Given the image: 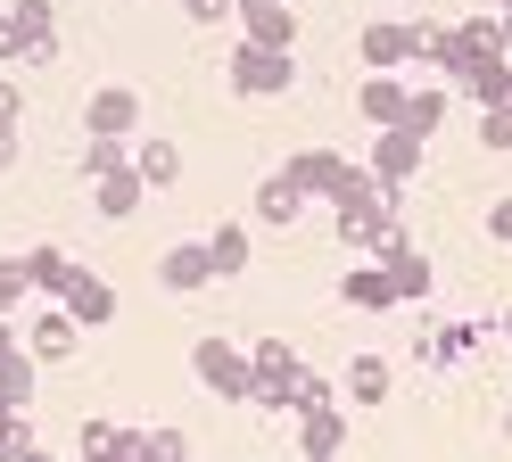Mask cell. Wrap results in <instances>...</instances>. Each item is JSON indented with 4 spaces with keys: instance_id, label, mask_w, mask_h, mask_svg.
<instances>
[{
    "instance_id": "6da1fadb",
    "label": "cell",
    "mask_w": 512,
    "mask_h": 462,
    "mask_svg": "<svg viewBox=\"0 0 512 462\" xmlns=\"http://www.w3.org/2000/svg\"><path fill=\"white\" fill-rule=\"evenodd\" d=\"M58 289L75 297V314H108V289L91 281V273H75V264H67V281H58Z\"/></svg>"
},
{
    "instance_id": "7a4b0ae2",
    "label": "cell",
    "mask_w": 512,
    "mask_h": 462,
    "mask_svg": "<svg viewBox=\"0 0 512 462\" xmlns=\"http://www.w3.org/2000/svg\"><path fill=\"white\" fill-rule=\"evenodd\" d=\"M34 347H42V355H58V347H75V322H67V314H42V330H34Z\"/></svg>"
},
{
    "instance_id": "3957f363",
    "label": "cell",
    "mask_w": 512,
    "mask_h": 462,
    "mask_svg": "<svg viewBox=\"0 0 512 462\" xmlns=\"http://www.w3.org/2000/svg\"><path fill=\"white\" fill-rule=\"evenodd\" d=\"M17 289H25V273H17V264H0V314L17 306Z\"/></svg>"
}]
</instances>
